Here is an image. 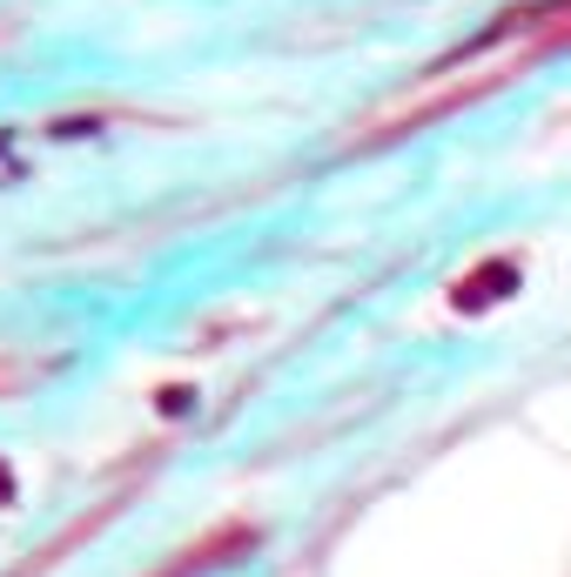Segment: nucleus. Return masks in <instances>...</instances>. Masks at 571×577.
<instances>
[{"label": "nucleus", "mask_w": 571, "mask_h": 577, "mask_svg": "<svg viewBox=\"0 0 571 577\" xmlns=\"http://www.w3.org/2000/svg\"><path fill=\"white\" fill-rule=\"evenodd\" d=\"M518 289V269L511 263H491V269H477V282H457V309H484V302H498V296H511Z\"/></svg>", "instance_id": "obj_1"}]
</instances>
